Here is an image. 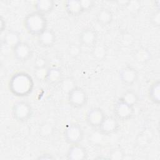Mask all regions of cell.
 <instances>
[{
	"instance_id": "cell-31",
	"label": "cell",
	"mask_w": 160,
	"mask_h": 160,
	"mask_svg": "<svg viewBox=\"0 0 160 160\" xmlns=\"http://www.w3.org/2000/svg\"><path fill=\"white\" fill-rule=\"evenodd\" d=\"M154 5L156 10L159 9V8H160V1L158 0V1H154Z\"/></svg>"
},
{
	"instance_id": "cell-24",
	"label": "cell",
	"mask_w": 160,
	"mask_h": 160,
	"mask_svg": "<svg viewBox=\"0 0 160 160\" xmlns=\"http://www.w3.org/2000/svg\"><path fill=\"white\" fill-rule=\"evenodd\" d=\"M150 22L152 26L154 27H159L160 26V10H155L154 11L151 17H150Z\"/></svg>"
},
{
	"instance_id": "cell-27",
	"label": "cell",
	"mask_w": 160,
	"mask_h": 160,
	"mask_svg": "<svg viewBox=\"0 0 160 160\" xmlns=\"http://www.w3.org/2000/svg\"><path fill=\"white\" fill-rule=\"evenodd\" d=\"M47 68H42V69H34V76L36 78L40 81H44L45 77L46 75Z\"/></svg>"
},
{
	"instance_id": "cell-5",
	"label": "cell",
	"mask_w": 160,
	"mask_h": 160,
	"mask_svg": "<svg viewBox=\"0 0 160 160\" xmlns=\"http://www.w3.org/2000/svg\"><path fill=\"white\" fill-rule=\"evenodd\" d=\"M64 138L66 142L70 145L80 144L84 138L83 129L78 124H70L64 131Z\"/></svg>"
},
{
	"instance_id": "cell-7",
	"label": "cell",
	"mask_w": 160,
	"mask_h": 160,
	"mask_svg": "<svg viewBox=\"0 0 160 160\" xmlns=\"http://www.w3.org/2000/svg\"><path fill=\"white\" fill-rule=\"evenodd\" d=\"M14 58L19 62H26L30 59L33 54L32 47L26 42L21 41L12 48Z\"/></svg>"
},
{
	"instance_id": "cell-12",
	"label": "cell",
	"mask_w": 160,
	"mask_h": 160,
	"mask_svg": "<svg viewBox=\"0 0 160 160\" xmlns=\"http://www.w3.org/2000/svg\"><path fill=\"white\" fill-rule=\"evenodd\" d=\"M86 149L80 144L70 145L66 154V158L69 160H83L88 158Z\"/></svg>"
},
{
	"instance_id": "cell-17",
	"label": "cell",
	"mask_w": 160,
	"mask_h": 160,
	"mask_svg": "<svg viewBox=\"0 0 160 160\" xmlns=\"http://www.w3.org/2000/svg\"><path fill=\"white\" fill-rule=\"evenodd\" d=\"M64 8L66 12L70 16H78L83 12L80 1L78 0H68L65 1Z\"/></svg>"
},
{
	"instance_id": "cell-2",
	"label": "cell",
	"mask_w": 160,
	"mask_h": 160,
	"mask_svg": "<svg viewBox=\"0 0 160 160\" xmlns=\"http://www.w3.org/2000/svg\"><path fill=\"white\" fill-rule=\"evenodd\" d=\"M23 25L29 34L38 37L47 29L48 21L45 15L34 11L26 16Z\"/></svg>"
},
{
	"instance_id": "cell-26",
	"label": "cell",
	"mask_w": 160,
	"mask_h": 160,
	"mask_svg": "<svg viewBox=\"0 0 160 160\" xmlns=\"http://www.w3.org/2000/svg\"><path fill=\"white\" fill-rule=\"evenodd\" d=\"M68 53L72 57H77L81 53V48L78 44H71L68 48Z\"/></svg>"
},
{
	"instance_id": "cell-10",
	"label": "cell",
	"mask_w": 160,
	"mask_h": 160,
	"mask_svg": "<svg viewBox=\"0 0 160 160\" xmlns=\"http://www.w3.org/2000/svg\"><path fill=\"white\" fill-rule=\"evenodd\" d=\"M119 77L121 81L124 84L127 86H132L138 81L139 74L135 68L130 66H126L119 71Z\"/></svg>"
},
{
	"instance_id": "cell-16",
	"label": "cell",
	"mask_w": 160,
	"mask_h": 160,
	"mask_svg": "<svg viewBox=\"0 0 160 160\" xmlns=\"http://www.w3.org/2000/svg\"><path fill=\"white\" fill-rule=\"evenodd\" d=\"M54 5L55 2L52 0H39L35 2L34 6L36 11L46 15L53 11Z\"/></svg>"
},
{
	"instance_id": "cell-28",
	"label": "cell",
	"mask_w": 160,
	"mask_h": 160,
	"mask_svg": "<svg viewBox=\"0 0 160 160\" xmlns=\"http://www.w3.org/2000/svg\"><path fill=\"white\" fill-rule=\"evenodd\" d=\"M39 160H44V159H54V157L50 153H48V152H46V153H43L41 155H39L38 158H37Z\"/></svg>"
},
{
	"instance_id": "cell-6",
	"label": "cell",
	"mask_w": 160,
	"mask_h": 160,
	"mask_svg": "<svg viewBox=\"0 0 160 160\" xmlns=\"http://www.w3.org/2000/svg\"><path fill=\"white\" fill-rule=\"evenodd\" d=\"M113 111L114 117L121 121L131 119L134 114V107L122 101L119 99L114 105Z\"/></svg>"
},
{
	"instance_id": "cell-22",
	"label": "cell",
	"mask_w": 160,
	"mask_h": 160,
	"mask_svg": "<svg viewBox=\"0 0 160 160\" xmlns=\"http://www.w3.org/2000/svg\"><path fill=\"white\" fill-rule=\"evenodd\" d=\"M125 158V152L124 150L119 148H115L111 149L108 155L107 158L112 159V160H122Z\"/></svg>"
},
{
	"instance_id": "cell-11",
	"label": "cell",
	"mask_w": 160,
	"mask_h": 160,
	"mask_svg": "<svg viewBox=\"0 0 160 160\" xmlns=\"http://www.w3.org/2000/svg\"><path fill=\"white\" fill-rule=\"evenodd\" d=\"M79 41L85 47L91 48L95 46L97 42L98 35L96 32L91 28H85L79 34Z\"/></svg>"
},
{
	"instance_id": "cell-8",
	"label": "cell",
	"mask_w": 160,
	"mask_h": 160,
	"mask_svg": "<svg viewBox=\"0 0 160 160\" xmlns=\"http://www.w3.org/2000/svg\"><path fill=\"white\" fill-rule=\"evenodd\" d=\"M106 116L104 111L101 108L94 107L89 109L87 112L86 121L89 126L98 128Z\"/></svg>"
},
{
	"instance_id": "cell-14",
	"label": "cell",
	"mask_w": 160,
	"mask_h": 160,
	"mask_svg": "<svg viewBox=\"0 0 160 160\" xmlns=\"http://www.w3.org/2000/svg\"><path fill=\"white\" fill-rule=\"evenodd\" d=\"M62 78V71L58 68L52 67L47 69L44 82L49 85H54L59 83Z\"/></svg>"
},
{
	"instance_id": "cell-23",
	"label": "cell",
	"mask_w": 160,
	"mask_h": 160,
	"mask_svg": "<svg viewBox=\"0 0 160 160\" xmlns=\"http://www.w3.org/2000/svg\"><path fill=\"white\" fill-rule=\"evenodd\" d=\"M48 65V59L43 56L37 57L33 62V66L34 69H42L46 68Z\"/></svg>"
},
{
	"instance_id": "cell-9",
	"label": "cell",
	"mask_w": 160,
	"mask_h": 160,
	"mask_svg": "<svg viewBox=\"0 0 160 160\" xmlns=\"http://www.w3.org/2000/svg\"><path fill=\"white\" fill-rule=\"evenodd\" d=\"M119 128V121L115 117L106 116L98 129L103 135H111L117 132Z\"/></svg>"
},
{
	"instance_id": "cell-30",
	"label": "cell",
	"mask_w": 160,
	"mask_h": 160,
	"mask_svg": "<svg viewBox=\"0 0 160 160\" xmlns=\"http://www.w3.org/2000/svg\"><path fill=\"white\" fill-rule=\"evenodd\" d=\"M116 3L121 7H127L129 6L130 1H116Z\"/></svg>"
},
{
	"instance_id": "cell-20",
	"label": "cell",
	"mask_w": 160,
	"mask_h": 160,
	"mask_svg": "<svg viewBox=\"0 0 160 160\" xmlns=\"http://www.w3.org/2000/svg\"><path fill=\"white\" fill-rule=\"evenodd\" d=\"M134 59L139 63L144 64L148 62L151 58V54L146 48H139L137 49L134 54Z\"/></svg>"
},
{
	"instance_id": "cell-13",
	"label": "cell",
	"mask_w": 160,
	"mask_h": 160,
	"mask_svg": "<svg viewBox=\"0 0 160 160\" xmlns=\"http://www.w3.org/2000/svg\"><path fill=\"white\" fill-rule=\"evenodd\" d=\"M56 41L55 32L51 29H46L38 36V42L42 48H50Z\"/></svg>"
},
{
	"instance_id": "cell-21",
	"label": "cell",
	"mask_w": 160,
	"mask_h": 160,
	"mask_svg": "<svg viewBox=\"0 0 160 160\" xmlns=\"http://www.w3.org/2000/svg\"><path fill=\"white\" fill-rule=\"evenodd\" d=\"M21 41V36L16 31H9L4 37V43L8 46H11L12 48Z\"/></svg>"
},
{
	"instance_id": "cell-19",
	"label": "cell",
	"mask_w": 160,
	"mask_h": 160,
	"mask_svg": "<svg viewBox=\"0 0 160 160\" xmlns=\"http://www.w3.org/2000/svg\"><path fill=\"white\" fill-rule=\"evenodd\" d=\"M119 99L133 107L136 106L139 101L138 94L133 90L130 89L126 91L119 98Z\"/></svg>"
},
{
	"instance_id": "cell-25",
	"label": "cell",
	"mask_w": 160,
	"mask_h": 160,
	"mask_svg": "<svg viewBox=\"0 0 160 160\" xmlns=\"http://www.w3.org/2000/svg\"><path fill=\"white\" fill-rule=\"evenodd\" d=\"M79 1L83 12L91 10L95 4V2L92 0H81Z\"/></svg>"
},
{
	"instance_id": "cell-1",
	"label": "cell",
	"mask_w": 160,
	"mask_h": 160,
	"mask_svg": "<svg viewBox=\"0 0 160 160\" xmlns=\"http://www.w3.org/2000/svg\"><path fill=\"white\" fill-rule=\"evenodd\" d=\"M34 85L32 78L28 73L22 71L13 74L8 82L10 92L18 97H25L31 94Z\"/></svg>"
},
{
	"instance_id": "cell-29",
	"label": "cell",
	"mask_w": 160,
	"mask_h": 160,
	"mask_svg": "<svg viewBox=\"0 0 160 160\" xmlns=\"http://www.w3.org/2000/svg\"><path fill=\"white\" fill-rule=\"evenodd\" d=\"M6 29V21L4 18L2 16L0 18V29L1 31H4Z\"/></svg>"
},
{
	"instance_id": "cell-3",
	"label": "cell",
	"mask_w": 160,
	"mask_h": 160,
	"mask_svg": "<svg viewBox=\"0 0 160 160\" xmlns=\"http://www.w3.org/2000/svg\"><path fill=\"white\" fill-rule=\"evenodd\" d=\"M32 108L29 103L26 101H20L16 102L12 107L13 118L19 122L28 121L32 115Z\"/></svg>"
},
{
	"instance_id": "cell-18",
	"label": "cell",
	"mask_w": 160,
	"mask_h": 160,
	"mask_svg": "<svg viewBox=\"0 0 160 160\" xmlns=\"http://www.w3.org/2000/svg\"><path fill=\"white\" fill-rule=\"evenodd\" d=\"M148 97L150 101L158 105L160 102V81L156 80L153 82L148 89Z\"/></svg>"
},
{
	"instance_id": "cell-4",
	"label": "cell",
	"mask_w": 160,
	"mask_h": 160,
	"mask_svg": "<svg viewBox=\"0 0 160 160\" xmlns=\"http://www.w3.org/2000/svg\"><path fill=\"white\" fill-rule=\"evenodd\" d=\"M68 101L69 104L72 108L76 109L81 108L88 102V95L82 88L75 86L68 91Z\"/></svg>"
},
{
	"instance_id": "cell-15",
	"label": "cell",
	"mask_w": 160,
	"mask_h": 160,
	"mask_svg": "<svg viewBox=\"0 0 160 160\" xmlns=\"http://www.w3.org/2000/svg\"><path fill=\"white\" fill-rule=\"evenodd\" d=\"M97 22L103 26L110 24L113 21V14L108 8H103L100 9L96 15Z\"/></svg>"
}]
</instances>
